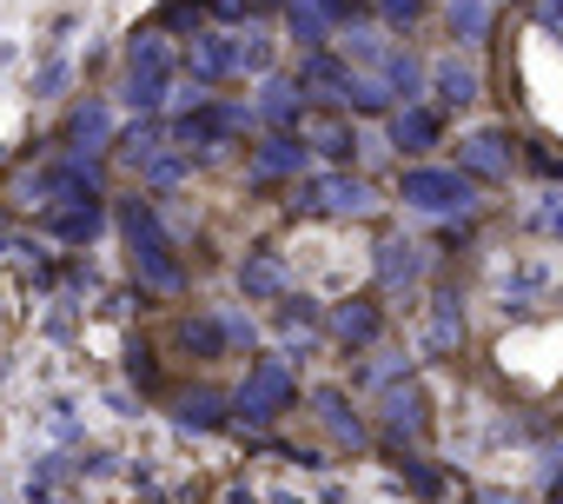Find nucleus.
Segmentation results:
<instances>
[{
  "label": "nucleus",
  "mask_w": 563,
  "mask_h": 504,
  "mask_svg": "<svg viewBox=\"0 0 563 504\" xmlns=\"http://www.w3.org/2000/svg\"><path fill=\"white\" fill-rule=\"evenodd\" d=\"M405 193H411L418 206H464V179H457V173H411Z\"/></svg>",
  "instance_id": "1"
},
{
  "label": "nucleus",
  "mask_w": 563,
  "mask_h": 504,
  "mask_svg": "<svg viewBox=\"0 0 563 504\" xmlns=\"http://www.w3.org/2000/svg\"><path fill=\"white\" fill-rule=\"evenodd\" d=\"M464 160H471L477 173H504V166H510V153H504V140H497V133H477Z\"/></svg>",
  "instance_id": "2"
},
{
  "label": "nucleus",
  "mask_w": 563,
  "mask_h": 504,
  "mask_svg": "<svg viewBox=\"0 0 563 504\" xmlns=\"http://www.w3.org/2000/svg\"><path fill=\"white\" fill-rule=\"evenodd\" d=\"M537 14H543V28H563V0H537Z\"/></svg>",
  "instance_id": "3"
}]
</instances>
